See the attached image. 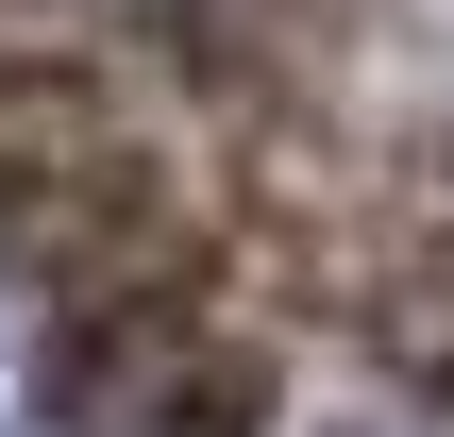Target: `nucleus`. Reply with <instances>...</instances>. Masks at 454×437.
<instances>
[{"label": "nucleus", "mask_w": 454, "mask_h": 437, "mask_svg": "<svg viewBox=\"0 0 454 437\" xmlns=\"http://www.w3.org/2000/svg\"><path fill=\"white\" fill-rule=\"evenodd\" d=\"M0 286L84 437H454V0H0Z\"/></svg>", "instance_id": "obj_1"}]
</instances>
